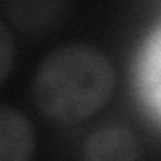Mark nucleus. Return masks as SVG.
Wrapping results in <instances>:
<instances>
[{"label":"nucleus","mask_w":161,"mask_h":161,"mask_svg":"<svg viewBox=\"0 0 161 161\" xmlns=\"http://www.w3.org/2000/svg\"><path fill=\"white\" fill-rule=\"evenodd\" d=\"M115 70L99 48L69 42L42 58L32 79V101L44 117L75 125L93 117L111 99Z\"/></svg>","instance_id":"f257e3e1"},{"label":"nucleus","mask_w":161,"mask_h":161,"mask_svg":"<svg viewBox=\"0 0 161 161\" xmlns=\"http://www.w3.org/2000/svg\"><path fill=\"white\" fill-rule=\"evenodd\" d=\"M80 161H141V141L125 125H103L87 135Z\"/></svg>","instance_id":"f03ea898"},{"label":"nucleus","mask_w":161,"mask_h":161,"mask_svg":"<svg viewBox=\"0 0 161 161\" xmlns=\"http://www.w3.org/2000/svg\"><path fill=\"white\" fill-rule=\"evenodd\" d=\"M36 135L30 121L10 105H0V161H30Z\"/></svg>","instance_id":"7ed1b4c3"},{"label":"nucleus","mask_w":161,"mask_h":161,"mask_svg":"<svg viewBox=\"0 0 161 161\" xmlns=\"http://www.w3.org/2000/svg\"><path fill=\"white\" fill-rule=\"evenodd\" d=\"M141 80L149 101L161 111V30L153 36L141 64Z\"/></svg>","instance_id":"20e7f679"},{"label":"nucleus","mask_w":161,"mask_h":161,"mask_svg":"<svg viewBox=\"0 0 161 161\" xmlns=\"http://www.w3.org/2000/svg\"><path fill=\"white\" fill-rule=\"evenodd\" d=\"M14 64V40L8 24L0 22V83H6Z\"/></svg>","instance_id":"39448f33"}]
</instances>
